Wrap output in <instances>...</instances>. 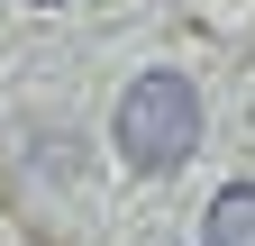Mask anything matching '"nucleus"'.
Segmentation results:
<instances>
[{"label": "nucleus", "mask_w": 255, "mask_h": 246, "mask_svg": "<svg viewBox=\"0 0 255 246\" xmlns=\"http://www.w3.org/2000/svg\"><path fill=\"white\" fill-rule=\"evenodd\" d=\"M46 9H55V0H46Z\"/></svg>", "instance_id": "7ed1b4c3"}, {"label": "nucleus", "mask_w": 255, "mask_h": 246, "mask_svg": "<svg viewBox=\"0 0 255 246\" xmlns=\"http://www.w3.org/2000/svg\"><path fill=\"white\" fill-rule=\"evenodd\" d=\"M201 246H255V182H228V192L210 201V228Z\"/></svg>", "instance_id": "f03ea898"}, {"label": "nucleus", "mask_w": 255, "mask_h": 246, "mask_svg": "<svg viewBox=\"0 0 255 246\" xmlns=\"http://www.w3.org/2000/svg\"><path fill=\"white\" fill-rule=\"evenodd\" d=\"M201 146V91L182 73H137L119 91V155L128 173H173Z\"/></svg>", "instance_id": "f257e3e1"}]
</instances>
